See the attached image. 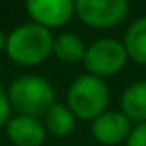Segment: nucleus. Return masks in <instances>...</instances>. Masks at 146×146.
Segmentation results:
<instances>
[{"label":"nucleus","mask_w":146,"mask_h":146,"mask_svg":"<svg viewBox=\"0 0 146 146\" xmlns=\"http://www.w3.org/2000/svg\"><path fill=\"white\" fill-rule=\"evenodd\" d=\"M54 46L52 32L35 22H24L11 30L6 41V54L21 67H33L48 59Z\"/></svg>","instance_id":"f257e3e1"},{"label":"nucleus","mask_w":146,"mask_h":146,"mask_svg":"<svg viewBox=\"0 0 146 146\" xmlns=\"http://www.w3.org/2000/svg\"><path fill=\"white\" fill-rule=\"evenodd\" d=\"M11 109L17 115L39 118L44 117L46 111L56 104V91L52 83L43 76L28 74L13 80L7 89Z\"/></svg>","instance_id":"f03ea898"},{"label":"nucleus","mask_w":146,"mask_h":146,"mask_svg":"<svg viewBox=\"0 0 146 146\" xmlns=\"http://www.w3.org/2000/svg\"><path fill=\"white\" fill-rule=\"evenodd\" d=\"M107 104H109L107 83L96 76H78L67 91V106L80 120L93 122L107 111Z\"/></svg>","instance_id":"7ed1b4c3"},{"label":"nucleus","mask_w":146,"mask_h":146,"mask_svg":"<svg viewBox=\"0 0 146 146\" xmlns=\"http://www.w3.org/2000/svg\"><path fill=\"white\" fill-rule=\"evenodd\" d=\"M126 61H128V54L122 41H117L113 37H102L87 46L83 67L87 74L104 80L118 74L124 68Z\"/></svg>","instance_id":"20e7f679"},{"label":"nucleus","mask_w":146,"mask_h":146,"mask_svg":"<svg viewBox=\"0 0 146 146\" xmlns=\"http://www.w3.org/2000/svg\"><path fill=\"white\" fill-rule=\"evenodd\" d=\"M74 11L85 26L106 30L118 26L128 17L129 4L126 0H78Z\"/></svg>","instance_id":"39448f33"},{"label":"nucleus","mask_w":146,"mask_h":146,"mask_svg":"<svg viewBox=\"0 0 146 146\" xmlns=\"http://www.w3.org/2000/svg\"><path fill=\"white\" fill-rule=\"evenodd\" d=\"M26 11L32 22L46 30L61 28L76 15L74 2L70 0H28Z\"/></svg>","instance_id":"423d86ee"},{"label":"nucleus","mask_w":146,"mask_h":146,"mask_svg":"<svg viewBox=\"0 0 146 146\" xmlns=\"http://www.w3.org/2000/svg\"><path fill=\"white\" fill-rule=\"evenodd\" d=\"M129 131H131V122L122 111H106L91 124V133L94 141L104 146L126 143Z\"/></svg>","instance_id":"0eeeda50"},{"label":"nucleus","mask_w":146,"mask_h":146,"mask_svg":"<svg viewBox=\"0 0 146 146\" xmlns=\"http://www.w3.org/2000/svg\"><path fill=\"white\" fill-rule=\"evenodd\" d=\"M7 139L13 146H41L46 139V128L39 118L15 115L6 124Z\"/></svg>","instance_id":"6e6552de"},{"label":"nucleus","mask_w":146,"mask_h":146,"mask_svg":"<svg viewBox=\"0 0 146 146\" xmlns=\"http://www.w3.org/2000/svg\"><path fill=\"white\" fill-rule=\"evenodd\" d=\"M120 107L129 122H146V80H139L126 87L120 96Z\"/></svg>","instance_id":"1a4fd4ad"},{"label":"nucleus","mask_w":146,"mask_h":146,"mask_svg":"<svg viewBox=\"0 0 146 146\" xmlns=\"http://www.w3.org/2000/svg\"><path fill=\"white\" fill-rule=\"evenodd\" d=\"M87 46L83 43V39L80 35L72 32H65L59 33L57 37H54V46H52V54L57 57L59 61L68 65L74 63H83Z\"/></svg>","instance_id":"9d476101"},{"label":"nucleus","mask_w":146,"mask_h":146,"mask_svg":"<svg viewBox=\"0 0 146 146\" xmlns=\"http://www.w3.org/2000/svg\"><path fill=\"white\" fill-rule=\"evenodd\" d=\"M122 44L128 54V59L146 67V15L129 24Z\"/></svg>","instance_id":"9b49d317"},{"label":"nucleus","mask_w":146,"mask_h":146,"mask_svg":"<svg viewBox=\"0 0 146 146\" xmlns=\"http://www.w3.org/2000/svg\"><path fill=\"white\" fill-rule=\"evenodd\" d=\"M76 120L78 118L68 109V106L56 102L46 111L43 124L46 128V133H52L54 137H68L76 128Z\"/></svg>","instance_id":"f8f14e48"},{"label":"nucleus","mask_w":146,"mask_h":146,"mask_svg":"<svg viewBox=\"0 0 146 146\" xmlns=\"http://www.w3.org/2000/svg\"><path fill=\"white\" fill-rule=\"evenodd\" d=\"M126 146H146V122L131 128L128 139H126Z\"/></svg>","instance_id":"ddd939ff"},{"label":"nucleus","mask_w":146,"mask_h":146,"mask_svg":"<svg viewBox=\"0 0 146 146\" xmlns=\"http://www.w3.org/2000/svg\"><path fill=\"white\" fill-rule=\"evenodd\" d=\"M11 118V104H9V96L7 91L4 89V85L0 83V128L6 126Z\"/></svg>","instance_id":"4468645a"},{"label":"nucleus","mask_w":146,"mask_h":146,"mask_svg":"<svg viewBox=\"0 0 146 146\" xmlns=\"http://www.w3.org/2000/svg\"><path fill=\"white\" fill-rule=\"evenodd\" d=\"M6 41H7V37L2 33V30H0V52L2 50H6Z\"/></svg>","instance_id":"2eb2a0df"}]
</instances>
